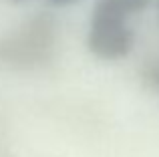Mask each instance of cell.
I'll return each instance as SVG.
<instances>
[{
    "label": "cell",
    "instance_id": "1",
    "mask_svg": "<svg viewBox=\"0 0 159 157\" xmlns=\"http://www.w3.org/2000/svg\"><path fill=\"white\" fill-rule=\"evenodd\" d=\"M57 43V22L51 14L28 18L12 34L0 38V63L16 69H34L47 65Z\"/></svg>",
    "mask_w": 159,
    "mask_h": 157
},
{
    "label": "cell",
    "instance_id": "2",
    "mask_svg": "<svg viewBox=\"0 0 159 157\" xmlns=\"http://www.w3.org/2000/svg\"><path fill=\"white\" fill-rule=\"evenodd\" d=\"M89 51L105 61L123 59L133 48V30L127 24V14L111 0H97L91 10L87 34Z\"/></svg>",
    "mask_w": 159,
    "mask_h": 157
},
{
    "label": "cell",
    "instance_id": "3",
    "mask_svg": "<svg viewBox=\"0 0 159 157\" xmlns=\"http://www.w3.org/2000/svg\"><path fill=\"white\" fill-rule=\"evenodd\" d=\"M143 78L159 95V59H153L151 63H147V67H145V71H143Z\"/></svg>",
    "mask_w": 159,
    "mask_h": 157
},
{
    "label": "cell",
    "instance_id": "4",
    "mask_svg": "<svg viewBox=\"0 0 159 157\" xmlns=\"http://www.w3.org/2000/svg\"><path fill=\"white\" fill-rule=\"evenodd\" d=\"M111 2L115 4V6H119L121 10L129 16V14H135V12L145 10L151 0H111Z\"/></svg>",
    "mask_w": 159,
    "mask_h": 157
},
{
    "label": "cell",
    "instance_id": "5",
    "mask_svg": "<svg viewBox=\"0 0 159 157\" xmlns=\"http://www.w3.org/2000/svg\"><path fill=\"white\" fill-rule=\"evenodd\" d=\"M54 4H70V2H77V0H51Z\"/></svg>",
    "mask_w": 159,
    "mask_h": 157
},
{
    "label": "cell",
    "instance_id": "6",
    "mask_svg": "<svg viewBox=\"0 0 159 157\" xmlns=\"http://www.w3.org/2000/svg\"><path fill=\"white\" fill-rule=\"evenodd\" d=\"M157 10H159V0H157Z\"/></svg>",
    "mask_w": 159,
    "mask_h": 157
},
{
    "label": "cell",
    "instance_id": "7",
    "mask_svg": "<svg viewBox=\"0 0 159 157\" xmlns=\"http://www.w3.org/2000/svg\"><path fill=\"white\" fill-rule=\"evenodd\" d=\"M12 2H20V0H12Z\"/></svg>",
    "mask_w": 159,
    "mask_h": 157
}]
</instances>
